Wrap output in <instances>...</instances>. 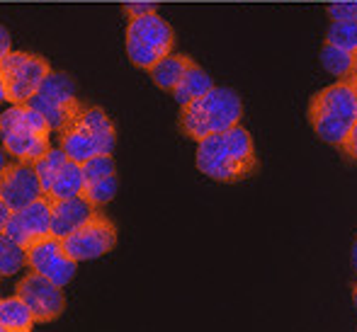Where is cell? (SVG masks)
I'll list each match as a JSON object with an SVG mask.
<instances>
[{
	"mask_svg": "<svg viewBox=\"0 0 357 332\" xmlns=\"http://www.w3.org/2000/svg\"><path fill=\"white\" fill-rule=\"evenodd\" d=\"M195 163L202 175L216 182H243L258 173V155L250 134L243 127L207 136L197 143Z\"/></svg>",
	"mask_w": 357,
	"mask_h": 332,
	"instance_id": "6da1fadb",
	"label": "cell"
},
{
	"mask_svg": "<svg viewBox=\"0 0 357 332\" xmlns=\"http://www.w3.org/2000/svg\"><path fill=\"white\" fill-rule=\"evenodd\" d=\"M243 119V100L231 88H214L207 95L180 107L178 127L188 139L204 141L207 136L229 132Z\"/></svg>",
	"mask_w": 357,
	"mask_h": 332,
	"instance_id": "7a4b0ae2",
	"label": "cell"
},
{
	"mask_svg": "<svg viewBox=\"0 0 357 332\" xmlns=\"http://www.w3.org/2000/svg\"><path fill=\"white\" fill-rule=\"evenodd\" d=\"M309 124L314 134L328 145L345 143L350 129L357 124V95L350 80H338L319 90L309 102Z\"/></svg>",
	"mask_w": 357,
	"mask_h": 332,
	"instance_id": "3957f363",
	"label": "cell"
},
{
	"mask_svg": "<svg viewBox=\"0 0 357 332\" xmlns=\"http://www.w3.org/2000/svg\"><path fill=\"white\" fill-rule=\"evenodd\" d=\"M52 132L47 119L29 104H10V109L0 114L3 150L20 163L34 165L42 155H47L52 150Z\"/></svg>",
	"mask_w": 357,
	"mask_h": 332,
	"instance_id": "277c9868",
	"label": "cell"
},
{
	"mask_svg": "<svg viewBox=\"0 0 357 332\" xmlns=\"http://www.w3.org/2000/svg\"><path fill=\"white\" fill-rule=\"evenodd\" d=\"M114 145L117 129L102 107L83 104V109L59 132V148L78 163H88L98 155H112Z\"/></svg>",
	"mask_w": 357,
	"mask_h": 332,
	"instance_id": "5b68a950",
	"label": "cell"
},
{
	"mask_svg": "<svg viewBox=\"0 0 357 332\" xmlns=\"http://www.w3.org/2000/svg\"><path fill=\"white\" fill-rule=\"evenodd\" d=\"M124 44H127V56L137 68H153L160 58L173 54L175 47V32L158 13L144 15V17H134L127 24V34H124Z\"/></svg>",
	"mask_w": 357,
	"mask_h": 332,
	"instance_id": "8992f818",
	"label": "cell"
},
{
	"mask_svg": "<svg viewBox=\"0 0 357 332\" xmlns=\"http://www.w3.org/2000/svg\"><path fill=\"white\" fill-rule=\"evenodd\" d=\"M52 73L47 58L29 52H10L0 58V95L10 104H27Z\"/></svg>",
	"mask_w": 357,
	"mask_h": 332,
	"instance_id": "52a82bcc",
	"label": "cell"
},
{
	"mask_svg": "<svg viewBox=\"0 0 357 332\" xmlns=\"http://www.w3.org/2000/svg\"><path fill=\"white\" fill-rule=\"evenodd\" d=\"M27 104L37 109L56 134L83 109L80 100L75 97L73 78L68 73H59V70H52L44 78V83L39 85V90Z\"/></svg>",
	"mask_w": 357,
	"mask_h": 332,
	"instance_id": "ba28073f",
	"label": "cell"
},
{
	"mask_svg": "<svg viewBox=\"0 0 357 332\" xmlns=\"http://www.w3.org/2000/svg\"><path fill=\"white\" fill-rule=\"evenodd\" d=\"M63 245H66V253L75 262L98 260L114 250V245H117V226L98 209L88 223L80 226L73 235L63 238Z\"/></svg>",
	"mask_w": 357,
	"mask_h": 332,
	"instance_id": "9c48e42d",
	"label": "cell"
},
{
	"mask_svg": "<svg viewBox=\"0 0 357 332\" xmlns=\"http://www.w3.org/2000/svg\"><path fill=\"white\" fill-rule=\"evenodd\" d=\"M15 294L29 306L34 320L37 323H54L56 318H61V313L66 310V296H63V286L54 284L52 279L37 274L29 269V274H24L15 286Z\"/></svg>",
	"mask_w": 357,
	"mask_h": 332,
	"instance_id": "30bf717a",
	"label": "cell"
},
{
	"mask_svg": "<svg viewBox=\"0 0 357 332\" xmlns=\"http://www.w3.org/2000/svg\"><path fill=\"white\" fill-rule=\"evenodd\" d=\"M27 269L47 276L59 286H68L78 271V262L66 253L63 240L52 235V238L27 248Z\"/></svg>",
	"mask_w": 357,
	"mask_h": 332,
	"instance_id": "8fae6325",
	"label": "cell"
},
{
	"mask_svg": "<svg viewBox=\"0 0 357 332\" xmlns=\"http://www.w3.org/2000/svg\"><path fill=\"white\" fill-rule=\"evenodd\" d=\"M3 233L10 235L22 248H32V245L52 238V199L42 197L24 209L15 211Z\"/></svg>",
	"mask_w": 357,
	"mask_h": 332,
	"instance_id": "7c38bea8",
	"label": "cell"
},
{
	"mask_svg": "<svg viewBox=\"0 0 357 332\" xmlns=\"http://www.w3.org/2000/svg\"><path fill=\"white\" fill-rule=\"evenodd\" d=\"M42 197H44V189L34 165L20 163V160L3 165V175H0V201H5L13 211H20Z\"/></svg>",
	"mask_w": 357,
	"mask_h": 332,
	"instance_id": "4fadbf2b",
	"label": "cell"
},
{
	"mask_svg": "<svg viewBox=\"0 0 357 332\" xmlns=\"http://www.w3.org/2000/svg\"><path fill=\"white\" fill-rule=\"evenodd\" d=\"M95 206L85 197L73 199H52V235L54 238H68L80 226H85L95 214Z\"/></svg>",
	"mask_w": 357,
	"mask_h": 332,
	"instance_id": "5bb4252c",
	"label": "cell"
},
{
	"mask_svg": "<svg viewBox=\"0 0 357 332\" xmlns=\"http://www.w3.org/2000/svg\"><path fill=\"white\" fill-rule=\"evenodd\" d=\"M34 323L32 310L17 294L0 301V332H32Z\"/></svg>",
	"mask_w": 357,
	"mask_h": 332,
	"instance_id": "9a60e30c",
	"label": "cell"
},
{
	"mask_svg": "<svg viewBox=\"0 0 357 332\" xmlns=\"http://www.w3.org/2000/svg\"><path fill=\"white\" fill-rule=\"evenodd\" d=\"M192 63H195L192 58L185 56V54H168V56L160 58L153 68H149V75L160 90L173 93L175 85L185 78V73H188V68L192 66Z\"/></svg>",
	"mask_w": 357,
	"mask_h": 332,
	"instance_id": "2e32d148",
	"label": "cell"
},
{
	"mask_svg": "<svg viewBox=\"0 0 357 332\" xmlns=\"http://www.w3.org/2000/svg\"><path fill=\"white\" fill-rule=\"evenodd\" d=\"M85 189V175H83V163L68 158L63 163V168L59 170L56 180L52 184V192L47 194L49 199H73L83 197Z\"/></svg>",
	"mask_w": 357,
	"mask_h": 332,
	"instance_id": "e0dca14e",
	"label": "cell"
},
{
	"mask_svg": "<svg viewBox=\"0 0 357 332\" xmlns=\"http://www.w3.org/2000/svg\"><path fill=\"white\" fill-rule=\"evenodd\" d=\"M212 88H214V80L204 73V68H199L197 63H192V66L188 68V73H185V78L175 85L173 100L180 104V107H185V104H190L192 100L207 95Z\"/></svg>",
	"mask_w": 357,
	"mask_h": 332,
	"instance_id": "ac0fdd59",
	"label": "cell"
},
{
	"mask_svg": "<svg viewBox=\"0 0 357 332\" xmlns=\"http://www.w3.org/2000/svg\"><path fill=\"white\" fill-rule=\"evenodd\" d=\"M321 66L335 78L350 80L357 75V52H345V49L324 42V47H321Z\"/></svg>",
	"mask_w": 357,
	"mask_h": 332,
	"instance_id": "d6986e66",
	"label": "cell"
},
{
	"mask_svg": "<svg viewBox=\"0 0 357 332\" xmlns=\"http://www.w3.org/2000/svg\"><path fill=\"white\" fill-rule=\"evenodd\" d=\"M22 267H27V248L15 243L10 235H0V274L13 276Z\"/></svg>",
	"mask_w": 357,
	"mask_h": 332,
	"instance_id": "ffe728a7",
	"label": "cell"
},
{
	"mask_svg": "<svg viewBox=\"0 0 357 332\" xmlns=\"http://www.w3.org/2000/svg\"><path fill=\"white\" fill-rule=\"evenodd\" d=\"M66 160H68V155L63 153V148H52L47 155H42V158L34 163V170H37L39 182H42V189H44V197L52 192L54 180H56L59 170L63 168V163H66Z\"/></svg>",
	"mask_w": 357,
	"mask_h": 332,
	"instance_id": "44dd1931",
	"label": "cell"
},
{
	"mask_svg": "<svg viewBox=\"0 0 357 332\" xmlns=\"http://www.w3.org/2000/svg\"><path fill=\"white\" fill-rule=\"evenodd\" d=\"M117 194V175H107V177H100V180H93V182H85V189H83V197L100 209V206L109 204Z\"/></svg>",
	"mask_w": 357,
	"mask_h": 332,
	"instance_id": "7402d4cb",
	"label": "cell"
},
{
	"mask_svg": "<svg viewBox=\"0 0 357 332\" xmlns=\"http://www.w3.org/2000/svg\"><path fill=\"white\" fill-rule=\"evenodd\" d=\"M326 44H333L345 52H357V22H331Z\"/></svg>",
	"mask_w": 357,
	"mask_h": 332,
	"instance_id": "603a6c76",
	"label": "cell"
},
{
	"mask_svg": "<svg viewBox=\"0 0 357 332\" xmlns=\"http://www.w3.org/2000/svg\"><path fill=\"white\" fill-rule=\"evenodd\" d=\"M328 17L333 22H357V0H340L328 5Z\"/></svg>",
	"mask_w": 357,
	"mask_h": 332,
	"instance_id": "cb8c5ba5",
	"label": "cell"
},
{
	"mask_svg": "<svg viewBox=\"0 0 357 332\" xmlns=\"http://www.w3.org/2000/svg\"><path fill=\"white\" fill-rule=\"evenodd\" d=\"M151 13H158L153 3H127L124 5V15H127L129 19L144 17V15H151Z\"/></svg>",
	"mask_w": 357,
	"mask_h": 332,
	"instance_id": "d4e9b609",
	"label": "cell"
},
{
	"mask_svg": "<svg viewBox=\"0 0 357 332\" xmlns=\"http://www.w3.org/2000/svg\"><path fill=\"white\" fill-rule=\"evenodd\" d=\"M340 150H343L345 155H348L350 160H357V124L353 129H350L348 139H345V143L340 145Z\"/></svg>",
	"mask_w": 357,
	"mask_h": 332,
	"instance_id": "484cf974",
	"label": "cell"
},
{
	"mask_svg": "<svg viewBox=\"0 0 357 332\" xmlns=\"http://www.w3.org/2000/svg\"><path fill=\"white\" fill-rule=\"evenodd\" d=\"M0 58L8 56L10 54V34H8V27H0Z\"/></svg>",
	"mask_w": 357,
	"mask_h": 332,
	"instance_id": "4316f807",
	"label": "cell"
},
{
	"mask_svg": "<svg viewBox=\"0 0 357 332\" xmlns=\"http://www.w3.org/2000/svg\"><path fill=\"white\" fill-rule=\"evenodd\" d=\"M13 214H15V211L10 209V206L5 204V201H0V228H5V226L10 223V219H13Z\"/></svg>",
	"mask_w": 357,
	"mask_h": 332,
	"instance_id": "83f0119b",
	"label": "cell"
},
{
	"mask_svg": "<svg viewBox=\"0 0 357 332\" xmlns=\"http://www.w3.org/2000/svg\"><path fill=\"white\" fill-rule=\"evenodd\" d=\"M350 260H353V269H355V274H357V238H355V243H353V253H350Z\"/></svg>",
	"mask_w": 357,
	"mask_h": 332,
	"instance_id": "f1b7e54d",
	"label": "cell"
},
{
	"mask_svg": "<svg viewBox=\"0 0 357 332\" xmlns=\"http://www.w3.org/2000/svg\"><path fill=\"white\" fill-rule=\"evenodd\" d=\"M353 303H355V310H357V284L353 286Z\"/></svg>",
	"mask_w": 357,
	"mask_h": 332,
	"instance_id": "f546056e",
	"label": "cell"
},
{
	"mask_svg": "<svg viewBox=\"0 0 357 332\" xmlns=\"http://www.w3.org/2000/svg\"><path fill=\"white\" fill-rule=\"evenodd\" d=\"M350 83H353V88H355V95H357V75H355V78H350Z\"/></svg>",
	"mask_w": 357,
	"mask_h": 332,
	"instance_id": "4dcf8cb0",
	"label": "cell"
}]
</instances>
